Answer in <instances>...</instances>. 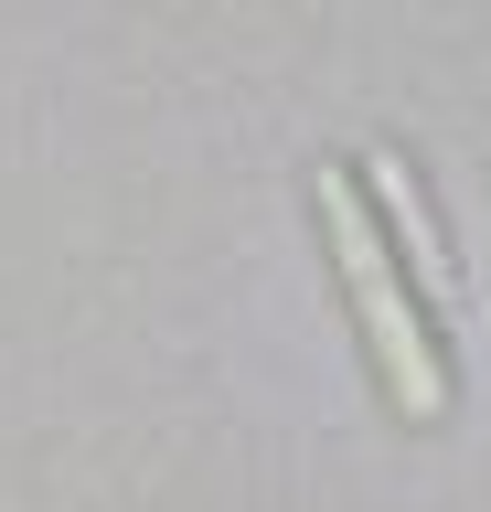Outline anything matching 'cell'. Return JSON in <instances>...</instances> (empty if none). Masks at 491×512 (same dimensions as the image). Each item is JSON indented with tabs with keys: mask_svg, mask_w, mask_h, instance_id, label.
I'll return each instance as SVG.
<instances>
[{
	"mask_svg": "<svg viewBox=\"0 0 491 512\" xmlns=\"http://www.w3.org/2000/svg\"><path fill=\"white\" fill-rule=\"evenodd\" d=\"M310 224H321V256L342 278V310H353V342L374 363V395H385L395 427H438L459 406V374H449V342L427 299L406 288V256H395L374 192H363L353 160H310Z\"/></svg>",
	"mask_w": 491,
	"mask_h": 512,
	"instance_id": "6da1fadb",
	"label": "cell"
},
{
	"mask_svg": "<svg viewBox=\"0 0 491 512\" xmlns=\"http://www.w3.org/2000/svg\"><path fill=\"white\" fill-rule=\"evenodd\" d=\"M353 171H363V192H374V214L395 224V256H406L427 288H449L459 267H449V246H438V214H427V192L406 182V160H395V150H374V160H353Z\"/></svg>",
	"mask_w": 491,
	"mask_h": 512,
	"instance_id": "7a4b0ae2",
	"label": "cell"
}]
</instances>
